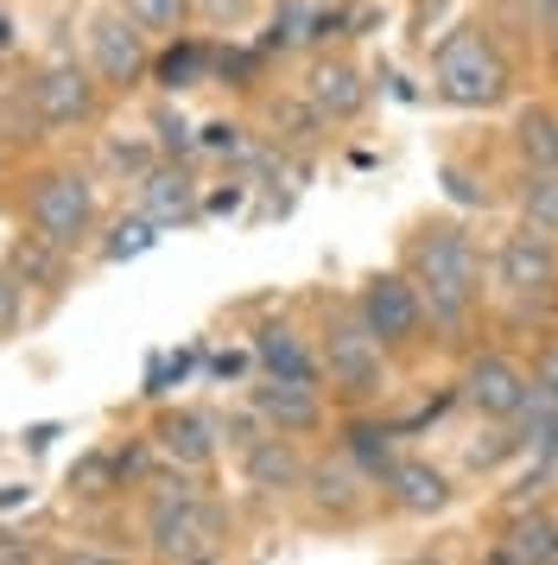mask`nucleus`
<instances>
[{"label": "nucleus", "mask_w": 558, "mask_h": 565, "mask_svg": "<svg viewBox=\"0 0 558 565\" xmlns=\"http://www.w3.org/2000/svg\"><path fill=\"white\" fill-rule=\"evenodd\" d=\"M400 267L412 274L419 299L431 311V331L438 337H463L482 318V299H489V274H482V248L463 216H426L412 223V235L400 242Z\"/></svg>", "instance_id": "obj_1"}, {"label": "nucleus", "mask_w": 558, "mask_h": 565, "mask_svg": "<svg viewBox=\"0 0 558 565\" xmlns=\"http://www.w3.org/2000/svg\"><path fill=\"white\" fill-rule=\"evenodd\" d=\"M140 540L147 559L159 565H197V559H223L228 540V509L184 470H159L140 489Z\"/></svg>", "instance_id": "obj_2"}, {"label": "nucleus", "mask_w": 558, "mask_h": 565, "mask_svg": "<svg viewBox=\"0 0 558 565\" xmlns=\"http://www.w3.org/2000/svg\"><path fill=\"white\" fill-rule=\"evenodd\" d=\"M318 369L336 413H375L394 387V356L380 350L368 324L355 318V299H336L318 318Z\"/></svg>", "instance_id": "obj_3"}, {"label": "nucleus", "mask_w": 558, "mask_h": 565, "mask_svg": "<svg viewBox=\"0 0 558 565\" xmlns=\"http://www.w3.org/2000/svg\"><path fill=\"white\" fill-rule=\"evenodd\" d=\"M514 96V57L502 52V39L489 20H463L438 39L431 52V103L463 108V115H489Z\"/></svg>", "instance_id": "obj_4"}, {"label": "nucleus", "mask_w": 558, "mask_h": 565, "mask_svg": "<svg viewBox=\"0 0 558 565\" xmlns=\"http://www.w3.org/2000/svg\"><path fill=\"white\" fill-rule=\"evenodd\" d=\"M20 230L45 235L51 248H89L101 230V184L89 166H71V159H45L32 166L20 184Z\"/></svg>", "instance_id": "obj_5"}, {"label": "nucleus", "mask_w": 558, "mask_h": 565, "mask_svg": "<svg viewBox=\"0 0 558 565\" xmlns=\"http://www.w3.org/2000/svg\"><path fill=\"white\" fill-rule=\"evenodd\" d=\"M355 318L368 324V337H375L387 356H419L431 337V311L426 299H419V286H412V274L406 267H375L368 280L355 286Z\"/></svg>", "instance_id": "obj_6"}, {"label": "nucleus", "mask_w": 558, "mask_h": 565, "mask_svg": "<svg viewBox=\"0 0 558 565\" xmlns=\"http://www.w3.org/2000/svg\"><path fill=\"white\" fill-rule=\"evenodd\" d=\"M489 292L514 306L521 318L533 311H552L558 299V242L552 235L527 230V223H514V230L495 242V255H489Z\"/></svg>", "instance_id": "obj_7"}, {"label": "nucleus", "mask_w": 558, "mask_h": 565, "mask_svg": "<svg viewBox=\"0 0 558 565\" xmlns=\"http://www.w3.org/2000/svg\"><path fill=\"white\" fill-rule=\"evenodd\" d=\"M32 96H39V115H45L51 134H89L101 128L108 115V89L96 83V71L76 52H51L32 64Z\"/></svg>", "instance_id": "obj_8"}, {"label": "nucleus", "mask_w": 558, "mask_h": 565, "mask_svg": "<svg viewBox=\"0 0 558 565\" xmlns=\"http://www.w3.org/2000/svg\"><path fill=\"white\" fill-rule=\"evenodd\" d=\"M152 52H159V39H147L115 0H108L96 20H89V32H83V64L96 71V83L108 96H127V89L152 83Z\"/></svg>", "instance_id": "obj_9"}, {"label": "nucleus", "mask_w": 558, "mask_h": 565, "mask_svg": "<svg viewBox=\"0 0 558 565\" xmlns=\"http://www.w3.org/2000/svg\"><path fill=\"white\" fill-rule=\"evenodd\" d=\"M533 394V369L521 356H507V350H470L463 356V375H457V401L489 419V426H514L521 407H527Z\"/></svg>", "instance_id": "obj_10"}, {"label": "nucleus", "mask_w": 558, "mask_h": 565, "mask_svg": "<svg viewBox=\"0 0 558 565\" xmlns=\"http://www.w3.org/2000/svg\"><path fill=\"white\" fill-rule=\"evenodd\" d=\"M299 502H304V514H311L318 527H362V521L375 514L380 489L368 483L343 451H324V458H311V470H304Z\"/></svg>", "instance_id": "obj_11"}, {"label": "nucleus", "mask_w": 558, "mask_h": 565, "mask_svg": "<svg viewBox=\"0 0 558 565\" xmlns=\"http://www.w3.org/2000/svg\"><path fill=\"white\" fill-rule=\"evenodd\" d=\"M330 39H350V7L343 0H273L260 52L267 57H318Z\"/></svg>", "instance_id": "obj_12"}, {"label": "nucleus", "mask_w": 558, "mask_h": 565, "mask_svg": "<svg viewBox=\"0 0 558 565\" xmlns=\"http://www.w3.org/2000/svg\"><path fill=\"white\" fill-rule=\"evenodd\" d=\"M299 96L324 115L330 128H350V121H362V108H368V96H375V83H368V71H362L350 52H318V57H304Z\"/></svg>", "instance_id": "obj_13"}, {"label": "nucleus", "mask_w": 558, "mask_h": 565, "mask_svg": "<svg viewBox=\"0 0 558 565\" xmlns=\"http://www.w3.org/2000/svg\"><path fill=\"white\" fill-rule=\"evenodd\" d=\"M147 438L159 445L165 470H184V477H210L223 463V426L203 407H159Z\"/></svg>", "instance_id": "obj_14"}, {"label": "nucleus", "mask_w": 558, "mask_h": 565, "mask_svg": "<svg viewBox=\"0 0 558 565\" xmlns=\"http://www.w3.org/2000/svg\"><path fill=\"white\" fill-rule=\"evenodd\" d=\"M235 470H242V483L260 495V502H292L304 489V470H311V458L299 451V438H279V433H248L242 445H235Z\"/></svg>", "instance_id": "obj_15"}, {"label": "nucleus", "mask_w": 558, "mask_h": 565, "mask_svg": "<svg viewBox=\"0 0 558 565\" xmlns=\"http://www.w3.org/2000/svg\"><path fill=\"white\" fill-rule=\"evenodd\" d=\"M248 413L279 438H318L330 426V394L311 382H260L248 387Z\"/></svg>", "instance_id": "obj_16"}, {"label": "nucleus", "mask_w": 558, "mask_h": 565, "mask_svg": "<svg viewBox=\"0 0 558 565\" xmlns=\"http://www.w3.org/2000/svg\"><path fill=\"white\" fill-rule=\"evenodd\" d=\"M254 369L267 382H311L324 387V369H318V331H304L299 318H260L248 343Z\"/></svg>", "instance_id": "obj_17"}, {"label": "nucleus", "mask_w": 558, "mask_h": 565, "mask_svg": "<svg viewBox=\"0 0 558 565\" xmlns=\"http://www.w3.org/2000/svg\"><path fill=\"white\" fill-rule=\"evenodd\" d=\"M457 502V483L444 463L431 458H412V451H400V463L380 477V509L400 514V521H431V514H444Z\"/></svg>", "instance_id": "obj_18"}, {"label": "nucleus", "mask_w": 558, "mask_h": 565, "mask_svg": "<svg viewBox=\"0 0 558 565\" xmlns=\"http://www.w3.org/2000/svg\"><path fill=\"white\" fill-rule=\"evenodd\" d=\"M336 451L380 489V477L400 463V426L380 419V407L375 413H336Z\"/></svg>", "instance_id": "obj_19"}, {"label": "nucleus", "mask_w": 558, "mask_h": 565, "mask_svg": "<svg viewBox=\"0 0 558 565\" xmlns=\"http://www.w3.org/2000/svg\"><path fill=\"white\" fill-rule=\"evenodd\" d=\"M51 140L45 115H39V96H32V64H0V147L7 153H39Z\"/></svg>", "instance_id": "obj_20"}, {"label": "nucleus", "mask_w": 558, "mask_h": 565, "mask_svg": "<svg viewBox=\"0 0 558 565\" xmlns=\"http://www.w3.org/2000/svg\"><path fill=\"white\" fill-rule=\"evenodd\" d=\"M140 210H147L159 230H172V223H197L203 216V191H197V179H191L178 159H159L147 179H140Z\"/></svg>", "instance_id": "obj_21"}, {"label": "nucleus", "mask_w": 558, "mask_h": 565, "mask_svg": "<svg viewBox=\"0 0 558 565\" xmlns=\"http://www.w3.org/2000/svg\"><path fill=\"white\" fill-rule=\"evenodd\" d=\"M7 274L20 286H32V292H45V299H57L64 286H71V255L64 248H51L45 235H32V230H20L13 242H7Z\"/></svg>", "instance_id": "obj_22"}, {"label": "nucleus", "mask_w": 558, "mask_h": 565, "mask_svg": "<svg viewBox=\"0 0 558 565\" xmlns=\"http://www.w3.org/2000/svg\"><path fill=\"white\" fill-rule=\"evenodd\" d=\"M210 39H197V32H184V39H165L159 52H152V89L159 96H184V89H197V83H210Z\"/></svg>", "instance_id": "obj_23"}, {"label": "nucleus", "mask_w": 558, "mask_h": 565, "mask_svg": "<svg viewBox=\"0 0 558 565\" xmlns=\"http://www.w3.org/2000/svg\"><path fill=\"white\" fill-rule=\"evenodd\" d=\"M324 134H330V121L304 103L299 89L292 96H267V140L279 153H311V147H324Z\"/></svg>", "instance_id": "obj_24"}, {"label": "nucleus", "mask_w": 558, "mask_h": 565, "mask_svg": "<svg viewBox=\"0 0 558 565\" xmlns=\"http://www.w3.org/2000/svg\"><path fill=\"white\" fill-rule=\"evenodd\" d=\"M507 147L521 159V172H552L558 166V108L552 103H527L514 115V134Z\"/></svg>", "instance_id": "obj_25"}, {"label": "nucleus", "mask_w": 558, "mask_h": 565, "mask_svg": "<svg viewBox=\"0 0 558 565\" xmlns=\"http://www.w3.org/2000/svg\"><path fill=\"white\" fill-rule=\"evenodd\" d=\"M514 553L521 565H558V521H552V502H539V509L514 514L502 521V534H495Z\"/></svg>", "instance_id": "obj_26"}, {"label": "nucleus", "mask_w": 558, "mask_h": 565, "mask_svg": "<svg viewBox=\"0 0 558 565\" xmlns=\"http://www.w3.org/2000/svg\"><path fill=\"white\" fill-rule=\"evenodd\" d=\"M514 216L558 242V166L552 172H514Z\"/></svg>", "instance_id": "obj_27"}, {"label": "nucleus", "mask_w": 558, "mask_h": 565, "mask_svg": "<svg viewBox=\"0 0 558 565\" xmlns=\"http://www.w3.org/2000/svg\"><path fill=\"white\" fill-rule=\"evenodd\" d=\"M115 7H121L147 39H159V45H165V39H184L191 20H197V0H115Z\"/></svg>", "instance_id": "obj_28"}, {"label": "nucleus", "mask_w": 558, "mask_h": 565, "mask_svg": "<svg viewBox=\"0 0 558 565\" xmlns=\"http://www.w3.org/2000/svg\"><path fill=\"white\" fill-rule=\"evenodd\" d=\"M152 242H159V223H152L147 210H133V216H115L108 223V242H101L96 255H101V267H121V260L147 255Z\"/></svg>", "instance_id": "obj_29"}, {"label": "nucleus", "mask_w": 558, "mask_h": 565, "mask_svg": "<svg viewBox=\"0 0 558 565\" xmlns=\"http://www.w3.org/2000/svg\"><path fill=\"white\" fill-rule=\"evenodd\" d=\"M260 71H267V52H260V45H216V52H210V83H228V89H260Z\"/></svg>", "instance_id": "obj_30"}, {"label": "nucleus", "mask_w": 558, "mask_h": 565, "mask_svg": "<svg viewBox=\"0 0 558 565\" xmlns=\"http://www.w3.org/2000/svg\"><path fill=\"white\" fill-rule=\"evenodd\" d=\"M101 166H108L115 179L140 184L152 166H159V147H152V134H133V140H115V134H108V140H101Z\"/></svg>", "instance_id": "obj_31"}, {"label": "nucleus", "mask_w": 558, "mask_h": 565, "mask_svg": "<svg viewBox=\"0 0 558 565\" xmlns=\"http://www.w3.org/2000/svg\"><path fill=\"white\" fill-rule=\"evenodd\" d=\"M152 147H159V159H178L184 166V159L197 153V128L184 115H172V108H159L152 115Z\"/></svg>", "instance_id": "obj_32"}, {"label": "nucleus", "mask_w": 558, "mask_h": 565, "mask_svg": "<svg viewBox=\"0 0 558 565\" xmlns=\"http://www.w3.org/2000/svg\"><path fill=\"white\" fill-rule=\"evenodd\" d=\"M51 565H140V559L121 553V546H101V540H64V546H51Z\"/></svg>", "instance_id": "obj_33"}, {"label": "nucleus", "mask_w": 558, "mask_h": 565, "mask_svg": "<svg viewBox=\"0 0 558 565\" xmlns=\"http://www.w3.org/2000/svg\"><path fill=\"white\" fill-rule=\"evenodd\" d=\"M71 489L76 495H108V489H121L115 483V451H89V458L71 470Z\"/></svg>", "instance_id": "obj_34"}, {"label": "nucleus", "mask_w": 558, "mask_h": 565, "mask_svg": "<svg viewBox=\"0 0 558 565\" xmlns=\"http://www.w3.org/2000/svg\"><path fill=\"white\" fill-rule=\"evenodd\" d=\"M0 565H51V546L25 527H0Z\"/></svg>", "instance_id": "obj_35"}, {"label": "nucleus", "mask_w": 558, "mask_h": 565, "mask_svg": "<svg viewBox=\"0 0 558 565\" xmlns=\"http://www.w3.org/2000/svg\"><path fill=\"white\" fill-rule=\"evenodd\" d=\"M254 13H260V0H197V20L203 26H216V32L248 26Z\"/></svg>", "instance_id": "obj_36"}, {"label": "nucleus", "mask_w": 558, "mask_h": 565, "mask_svg": "<svg viewBox=\"0 0 558 565\" xmlns=\"http://www.w3.org/2000/svg\"><path fill=\"white\" fill-rule=\"evenodd\" d=\"M25 318V286L7 274V260H0V337H13Z\"/></svg>", "instance_id": "obj_37"}, {"label": "nucleus", "mask_w": 558, "mask_h": 565, "mask_svg": "<svg viewBox=\"0 0 558 565\" xmlns=\"http://www.w3.org/2000/svg\"><path fill=\"white\" fill-rule=\"evenodd\" d=\"M533 382H539V387H546V394L558 401V331L546 337L539 350H533Z\"/></svg>", "instance_id": "obj_38"}, {"label": "nucleus", "mask_w": 558, "mask_h": 565, "mask_svg": "<svg viewBox=\"0 0 558 565\" xmlns=\"http://www.w3.org/2000/svg\"><path fill=\"white\" fill-rule=\"evenodd\" d=\"M242 191H248V184H235V179H228V191H210V198H203V210H210V216H223V210L242 204Z\"/></svg>", "instance_id": "obj_39"}, {"label": "nucleus", "mask_w": 558, "mask_h": 565, "mask_svg": "<svg viewBox=\"0 0 558 565\" xmlns=\"http://www.w3.org/2000/svg\"><path fill=\"white\" fill-rule=\"evenodd\" d=\"M476 565H521V559H514V553H507L502 540H489V546H482V559H476Z\"/></svg>", "instance_id": "obj_40"}, {"label": "nucleus", "mask_w": 558, "mask_h": 565, "mask_svg": "<svg viewBox=\"0 0 558 565\" xmlns=\"http://www.w3.org/2000/svg\"><path fill=\"white\" fill-rule=\"evenodd\" d=\"M546 64H552V77H558V13L546 20Z\"/></svg>", "instance_id": "obj_41"}, {"label": "nucleus", "mask_w": 558, "mask_h": 565, "mask_svg": "<svg viewBox=\"0 0 558 565\" xmlns=\"http://www.w3.org/2000/svg\"><path fill=\"white\" fill-rule=\"evenodd\" d=\"M13 52V20H7V13H0V57Z\"/></svg>", "instance_id": "obj_42"}, {"label": "nucleus", "mask_w": 558, "mask_h": 565, "mask_svg": "<svg viewBox=\"0 0 558 565\" xmlns=\"http://www.w3.org/2000/svg\"><path fill=\"white\" fill-rule=\"evenodd\" d=\"M406 565H451V559H444V553H412Z\"/></svg>", "instance_id": "obj_43"}, {"label": "nucleus", "mask_w": 558, "mask_h": 565, "mask_svg": "<svg viewBox=\"0 0 558 565\" xmlns=\"http://www.w3.org/2000/svg\"><path fill=\"white\" fill-rule=\"evenodd\" d=\"M0 179H7V147H0Z\"/></svg>", "instance_id": "obj_44"}, {"label": "nucleus", "mask_w": 558, "mask_h": 565, "mask_svg": "<svg viewBox=\"0 0 558 565\" xmlns=\"http://www.w3.org/2000/svg\"><path fill=\"white\" fill-rule=\"evenodd\" d=\"M197 565H223V559H197Z\"/></svg>", "instance_id": "obj_45"}, {"label": "nucleus", "mask_w": 558, "mask_h": 565, "mask_svg": "<svg viewBox=\"0 0 558 565\" xmlns=\"http://www.w3.org/2000/svg\"><path fill=\"white\" fill-rule=\"evenodd\" d=\"M552 521H558V495H552Z\"/></svg>", "instance_id": "obj_46"}, {"label": "nucleus", "mask_w": 558, "mask_h": 565, "mask_svg": "<svg viewBox=\"0 0 558 565\" xmlns=\"http://www.w3.org/2000/svg\"><path fill=\"white\" fill-rule=\"evenodd\" d=\"M552 311H558V299H552Z\"/></svg>", "instance_id": "obj_47"}]
</instances>
